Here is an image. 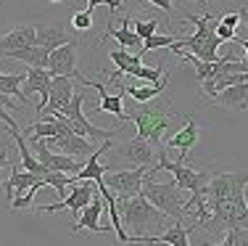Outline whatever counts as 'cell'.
Segmentation results:
<instances>
[{
	"label": "cell",
	"mask_w": 248,
	"mask_h": 246,
	"mask_svg": "<svg viewBox=\"0 0 248 246\" xmlns=\"http://www.w3.org/2000/svg\"><path fill=\"white\" fill-rule=\"evenodd\" d=\"M116 207L122 212V222L132 236V244H153V238L164 230L169 214H164L148 196L138 193L129 198L116 196Z\"/></svg>",
	"instance_id": "obj_1"
},
{
	"label": "cell",
	"mask_w": 248,
	"mask_h": 246,
	"mask_svg": "<svg viewBox=\"0 0 248 246\" xmlns=\"http://www.w3.org/2000/svg\"><path fill=\"white\" fill-rule=\"evenodd\" d=\"M185 19L190 21V24H196V32L187 34V37H180L177 43L169 48V53H180V50H190L193 56L203 58V61H219V45L224 40L217 34V19L219 16L214 14H185Z\"/></svg>",
	"instance_id": "obj_2"
},
{
	"label": "cell",
	"mask_w": 248,
	"mask_h": 246,
	"mask_svg": "<svg viewBox=\"0 0 248 246\" xmlns=\"http://www.w3.org/2000/svg\"><path fill=\"white\" fill-rule=\"evenodd\" d=\"M129 122L138 125V135L148 138L156 148H161V146H167L164 138H167V130L174 122V111L169 109L167 98L158 96L148 103H140V109L135 114H129Z\"/></svg>",
	"instance_id": "obj_3"
},
{
	"label": "cell",
	"mask_w": 248,
	"mask_h": 246,
	"mask_svg": "<svg viewBox=\"0 0 248 246\" xmlns=\"http://www.w3.org/2000/svg\"><path fill=\"white\" fill-rule=\"evenodd\" d=\"M111 162L106 164V169H122L124 164L127 167H153L156 162V146L151 143L148 138L135 135L124 143H116L108 148Z\"/></svg>",
	"instance_id": "obj_4"
},
{
	"label": "cell",
	"mask_w": 248,
	"mask_h": 246,
	"mask_svg": "<svg viewBox=\"0 0 248 246\" xmlns=\"http://www.w3.org/2000/svg\"><path fill=\"white\" fill-rule=\"evenodd\" d=\"M156 172L148 169L143 180V196H148L164 214H169L172 220H185V198H182V188L174 183H156Z\"/></svg>",
	"instance_id": "obj_5"
},
{
	"label": "cell",
	"mask_w": 248,
	"mask_h": 246,
	"mask_svg": "<svg viewBox=\"0 0 248 246\" xmlns=\"http://www.w3.org/2000/svg\"><path fill=\"white\" fill-rule=\"evenodd\" d=\"M151 167H122V169H108L103 175V183L108 185L111 191L116 193L119 198H129V196H138L143 193V180H145V172Z\"/></svg>",
	"instance_id": "obj_6"
},
{
	"label": "cell",
	"mask_w": 248,
	"mask_h": 246,
	"mask_svg": "<svg viewBox=\"0 0 248 246\" xmlns=\"http://www.w3.org/2000/svg\"><path fill=\"white\" fill-rule=\"evenodd\" d=\"M95 196H100L95 180H82V183H74V191L69 193V196H63L58 204H45V207H37V212L56 214V212H63V209H69V212L74 214V212H82V209H85Z\"/></svg>",
	"instance_id": "obj_7"
},
{
	"label": "cell",
	"mask_w": 248,
	"mask_h": 246,
	"mask_svg": "<svg viewBox=\"0 0 248 246\" xmlns=\"http://www.w3.org/2000/svg\"><path fill=\"white\" fill-rule=\"evenodd\" d=\"M248 185V172H219L211 175L209 185H206V204L211 201H224L238 193H246Z\"/></svg>",
	"instance_id": "obj_8"
},
{
	"label": "cell",
	"mask_w": 248,
	"mask_h": 246,
	"mask_svg": "<svg viewBox=\"0 0 248 246\" xmlns=\"http://www.w3.org/2000/svg\"><path fill=\"white\" fill-rule=\"evenodd\" d=\"M82 103H85V93H74L72 103H69L66 111H63V116H66V119L72 122L74 132H79V135H85V138H95V140L116 138V130H100V127L90 125V119H87V116L82 114Z\"/></svg>",
	"instance_id": "obj_9"
},
{
	"label": "cell",
	"mask_w": 248,
	"mask_h": 246,
	"mask_svg": "<svg viewBox=\"0 0 248 246\" xmlns=\"http://www.w3.org/2000/svg\"><path fill=\"white\" fill-rule=\"evenodd\" d=\"M74 77H66V74H53V85H50V101L45 106L43 114H63L66 106L74 98ZM40 116V114H37Z\"/></svg>",
	"instance_id": "obj_10"
},
{
	"label": "cell",
	"mask_w": 248,
	"mask_h": 246,
	"mask_svg": "<svg viewBox=\"0 0 248 246\" xmlns=\"http://www.w3.org/2000/svg\"><path fill=\"white\" fill-rule=\"evenodd\" d=\"M77 40H72V43L61 45V48L50 50V61H48V69L53 74H66V77H74L77 82H82L85 77H82L79 72H77Z\"/></svg>",
	"instance_id": "obj_11"
},
{
	"label": "cell",
	"mask_w": 248,
	"mask_h": 246,
	"mask_svg": "<svg viewBox=\"0 0 248 246\" xmlns=\"http://www.w3.org/2000/svg\"><path fill=\"white\" fill-rule=\"evenodd\" d=\"M50 85H53V72L48 66H29L27 80H24V90H27V96L40 93L37 114H43L45 106H48V101H50Z\"/></svg>",
	"instance_id": "obj_12"
},
{
	"label": "cell",
	"mask_w": 248,
	"mask_h": 246,
	"mask_svg": "<svg viewBox=\"0 0 248 246\" xmlns=\"http://www.w3.org/2000/svg\"><path fill=\"white\" fill-rule=\"evenodd\" d=\"M29 45H37V24H19L0 34V53L3 56L8 50H21Z\"/></svg>",
	"instance_id": "obj_13"
},
{
	"label": "cell",
	"mask_w": 248,
	"mask_h": 246,
	"mask_svg": "<svg viewBox=\"0 0 248 246\" xmlns=\"http://www.w3.org/2000/svg\"><path fill=\"white\" fill-rule=\"evenodd\" d=\"M103 207H106V198H103V193L100 196H95L90 204H87L85 209H82V217L74 222L69 230L72 233H79V230H93V233H108V230H114V228H108V225H98V220H100V212H103Z\"/></svg>",
	"instance_id": "obj_14"
},
{
	"label": "cell",
	"mask_w": 248,
	"mask_h": 246,
	"mask_svg": "<svg viewBox=\"0 0 248 246\" xmlns=\"http://www.w3.org/2000/svg\"><path fill=\"white\" fill-rule=\"evenodd\" d=\"M198 138H201L198 122L193 119L190 114H187L185 127H180V130H177L174 135L167 140V146H169V148H177V151H180V162H187V154H190V148L198 143Z\"/></svg>",
	"instance_id": "obj_15"
},
{
	"label": "cell",
	"mask_w": 248,
	"mask_h": 246,
	"mask_svg": "<svg viewBox=\"0 0 248 246\" xmlns=\"http://www.w3.org/2000/svg\"><path fill=\"white\" fill-rule=\"evenodd\" d=\"M82 85H87V87H95V90L100 93V103H98V111H106V114H114L119 122H129V114L124 111V106H122V98L124 96H119V93H108L106 90V85L103 82H95V80H82Z\"/></svg>",
	"instance_id": "obj_16"
},
{
	"label": "cell",
	"mask_w": 248,
	"mask_h": 246,
	"mask_svg": "<svg viewBox=\"0 0 248 246\" xmlns=\"http://www.w3.org/2000/svg\"><path fill=\"white\" fill-rule=\"evenodd\" d=\"M129 24H132V19H129V16H124V19H122V27L119 29H114V24L108 21V24H106V32L100 34V40L114 37L122 48H129V50H135V53H138V50H143V37H140L135 29H129Z\"/></svg>",
	"instance_id": "obj_17"
},
{
	"label": "cell",
	"mask_w": 248,
	"mask_h": 246,
	"mask_svg": "<svg viewBox=\"0 0 248 246\" xmlns=\"http://www.w3.org/2000/svg\"><path fill=\"white\" fill-rule=\"evenodd\" d=\"M214 103L230 111H246L248 109V82H238V85H230L224 90H219Z\"/></svg>",
	"instance_id": "obj_18"
},
{
	"label": "cell",
	"mask_w": 248,
	"mask_h": 246,
	"mask_svg": "<svg viewBox=\"0 0 248 246\" xmlns=\"http://www.w3.org/2000/svg\"><path fill=\"white\" fill-rule=\"evenodd\" d=\"M77 40L74 32H66V27L61 24H37V45H45V48L56 50L61 45Z\"/></svg>",
	"instance_id": "obj_19"
},
{
	"label": "cell",
	"mask_w": 248,
	"mask_h": 246,
	"mask_svg": "<svg viewBox=\"0 0 248 246\" xmlns=\"http://www.w3.org/2000/svg\"><path fill=\"white\" fill-rule=\"evenodd\" d=\"M167 85H169V74H164L158 82H148V85H138V87H127V85H122V82H116V87L127 93L135 103H148V101H153V98L164 96Z\"/></svg>",
	"instance_id": "obj_20"
},
{
	"label": "cell",
	"mask_w": 248,
	"mask_h": 246,
	"mask_svg": "<svg viewBox=\"0 0 248 246\" xmlns=\"http://www.w3.org/2000/svg\"><path fill=\"white\" fill-rule=\"evenodd\" d=\"M198 230V222H193V225H182V220H174L172 228H167V230H161L156 238H153V244H169V246H187L190 244V233Z\"/></svg>",
	"instance_id": "obj_21"
},
{
	"label": "cell",
	"mask_w": 248,
	"mask_h": 246,
	"mask_svg": "<svg viewBox=\"0 0 248 246\" xmlns=\"http://www.w3.org/2000/svg\"><path fill=\"white\" fill-rule=\"evenodd\" d=\"M108 58L111 61H114V66L119 69L122 74H129V77H140V69H143V61H140V58H143V53H129V48H116V50H111L108 53Z\"/></svg>",
	"instance_id": "obj_22"
},
{
	"label": "cell",
	"mask_w": 248,
	"mask_h": 246,
	"mask_svg": "<svg viewBox=\"0 0 248 246\" xmlns=\"http://www.w3.org/2000/svg\"><path fill=\"white\" fill-rule=\"evenodd\" d=\"M5 56L16 58V61H24L29 66H48L50 48H45V45H29V48H21V50H8Z\"/></svg>",
	"instance_id": "obj_23"
},
{
	"label": "cell",
	"mask_w": 248,
	"mask_h": 246,
	"mask_svg": "<svg viewBox=\"0 0 248 246\" xmlns=\"http://www.w3.org/2000/svg\"><path fill=\"white\" fill-rule=\"evenodd\" d=\"M27 74H19V72H0V90L11 98H19L21 103H29V98L21 93V85H24Z\"/></svg>",
	"instance_id": "obj_24"
},
{
	"label": "cell",
	"mask_w": 248,
	"mask_h": 246,
	"mask_svg": "<svg viewBox=\"0 0 248 246\" xmlns=\"http://www.w3.org/2000/svg\"><path fill=\"white\" fill-rule=\"evenodd\" d=\"M180 40V34H151V37L143 40V50L140 53H148V50H158V48H172V45Z\"/></svg>",
	"instance_id": "obj_25"
},
{
	"label": "cell",
	"mask_w": 248,
	"mask_h": 246,
	"mask_svg": "<svg viewBox=\"0 0 248 246\" xmlns=\"http://www.w3.org/2000/svg\"><path fill=\"white\" fill-rule=\"evenodd\" d=\"M72 27L74 32H87V29L93 27V11H77V14L72 16Z\"/></svg>",
	"instance_id": "obj_26"
},
{
	"label": "cell",
	"mask_w": 248,
	"mask_h": 246,
	"mask_svg": "<svg viewBox=\"0 0 248 246\" xmlns=\"http://www.w3.org/2000/svg\"><path fill=\"white\" fill-rule=\"evenodd\" d=\"M132 29L140 34V37H151V34H156V29H158V19H151V21H140V19H135V24Z\"/></svg>",
	"instance_id": "obj_27"
},
{
	"label": "cell",
	"mask_w": 248,
	"mask_h": 246,
	"mask_svg": "<svg viewBox=\"0 0 248 246\" xmlns=\"http://www.w3.org/2000/svg\"><path fill=\"white\" fill-rule=\"evenodd\" d=\"M122 3H124V0H87V11H95L98 5H108V8L116 14V11L122 8Z\"/></svg>",
	"instance_id": "obj_28"
},
{
	"label": "cell",
	"mask_w": 248,
	"mask_h": 246,
	"mask_svg": "<svg viewBox=\"0 0 248 246\" xmlns=\"http://www.w3.org/2000/svg\"><path fill=\"white\" fill-rule=\"evenodd\" d=\"M217 34H219L224 43H235V37H238V34H235V29L227 27V24H222L219 19H217Z\"/></svg>",
	"instance_id": "obj_29"
},
{
	"label": "cell",
	"mask_w": 248,
	"mask_h": 246,
	"mask_svg": "<svg viewBox=\"0 0 248 246\" xmlns=\"http://www.w3.org/2000/svg\"><path fill=\"white\" fill-rule=\"evenodd\" d=\"M219 21H222V24H227V27H238L240 24V21H243V19H240V11H230V14H222L219 16Z\"/></svg>",
	"instance_id": "obj_30"
},
{
	"label": "cell",
	"mask_w": 248,
	"mask_h": 246,
	"mask_svg": "<svg viewBox=\"0 0 248 246\" xmlns=\"http://www.w3.org/2000/svg\"><path fill=\"white\" fill-rule=\"evenodd\" d=\"M148 3L158 5L161 11H167V16H172V14H174V5H172V0H148Z\"/></svg>",
	"instance_id": "obj_31"
},
{
	"label": "cell",
	"mask_w": 248,
	"mask_h": 246,
	"mask_svg": "<svg viewBox=\"0 0 248 246\" xmlns=\"http://www.w3.org/2000/svg\"><path fill=\"white\" fill-rule=\"evenodd\" d=\"M0 103H3L5 109H14V98H11V96H5L3 90H0Z\"/></svg>",
	"instance_id": "obj_32"
},
{
	"label": "cell",
	"mask_w": 248,
	"mask_h": 246,
	"mask_svg": "<svg viewBox=\"0 0 248 246\" xmlns=\"http://www.w3.org/2000/svg\"><path fill=\"white\" fill-rule=\"evenodd\" d=\"M240 19H243L246 24H248V8H243V11H240Z\"/></svg>",
	"instance_id": "obj_33"
},
{
	"label": "cell",
	"mask_w": 248,
	"mask_h": 246,
	"mask_svg": "<svg viewBox=\"0 0 248 246\" xmlns=\"http://www.w3.org/2000/svg\"><path fill=\"white\" fill-rule=\"evenodd\" d=\"M219 3H224V5H232V3H240V0H219Z\"/></svg>",
	"instance_id": "obj_34"
},
{
	"label": "cell",
	"mask_w": 248,
	"mask_h": 246,
	"mask_svg": "<svg viewBox=\"0 0 248 246\" xmlns=\"http://www.w3.org/2000/svg\"><path fill=\"white\" fill-rule=\"evenodd\" d=\"M246 201H248V185H246Z\"/></svg>",
	"instance_id": "obj_35"
},
{
	"label": "cell",
	"mask_w": 248,
	"mask_h": 246,
	"mask_svg": "<svg viewBox=\"0 0 248 246\" xmlns=\"http://www.w3.org/2000/svg\"><path fill=\"white\" fill-rule=\"evenodd\" d=\"M48 3H61V0H48Z\"/></svg>",
	"instance_id": "obj_36"
},
{
	"label": "cell",
	"mask_w": 248,
	"mask_h": 246,
	"mask_svg": "<svg viewBox=\"0 0 248 246\" xmlns=\"http://www.w3.org/2000/svg\"><path fill=\"white\" fill-rule=\"evenodd\" d=\"M0 183H3V180H0Z\"/></svg>",
	"instance_id": "obj_37"
}]
</instances>
